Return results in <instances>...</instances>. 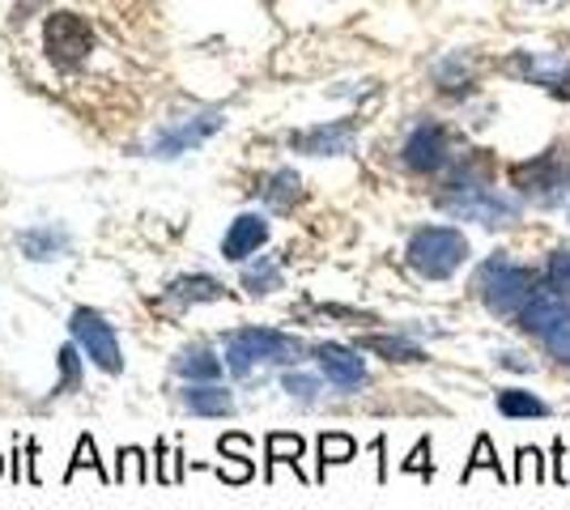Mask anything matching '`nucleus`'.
Returning <instances> with one entry per match:
<instances>
[{
	"label": "nucleus",
	"mask_w": 570,
	"mask_h": 510,
	"mask_svg": "<svg viewBox=\"0 0 570 510\" xmlns=\"http://www.w3.org/2000/svg\"><path fill=\"white\" fill-rule=\"evenodd\" d=\"M302 196V184L294 170H277L269 179V188H265V200H269L277 214H286V209H294Z\"/></svg>",
	"instance_id": "19"
},
{
	"label": "nucleus",
	"mask_w": 570,
	"mask_h": 510,
	"mask_svg": "<svg viewBox=\"0 0 570 510\" xmlns=\"http://www.w3.org/2000/svg\"><path fill=\"white\" fill-rule=\"evenodd\" d=\"M82 468H90V472H99V481L111 485L115 481V472H107L103 468V459H99V451H94V438L90 434H82V443H77V451H73V464H69V472H64V481H73Z\"/></svg>",
	"instance_id": "20"
},
{
	"label": "nucleus",
	"mask_w": 570,
	"mask_h": 510,
	"mask_svg": "<svg viewBox=\"0 0 570 510\" xmlns=\"http://www.w3.org/2000/svg\"><path fill=\"white\" fill-rule=\"evenodd\" d=\"M447 133L438 128V124H417L413 133H408V140H405V149H401V158H405V166L408 170H438L443 162H447Z\"/></svg>",
	"instance_id": "8"
},
{
	"label": "nucleus",
	"mask_w": 570,
	"mask_h": 510,
	"mask_svg": "<svg viewBox=\"0 0 570 510\" xmlns=\"http://www.w3.org/2000/svg\"><path fill=\"white\" fill-rule=\"evenodd\" d=\"M277 285H281V260L277 256H260L251 269H243L247 294H272Z\"/></svg>",
	"instance_id": "18"
},
{
	"label": "nucleus",
	"mask_w": 570,
	"mask_h": 510,
	"mask_svg": "<svg viewBox=\"0 0 570 510\" xmlns=\"http://www.w3.org/2000/svg\"><path fill=\"white\" fill-rule=\"evenodd\" d=\"M443 205L456 217H473V221H486V226H507L519 217V205L494 196L489 188H460V196H443Z\"/></svg>",
	"instance_id": "6"
},
{
	"label": "nucleus",
	"mask_w": 570,
	"mask_h": 510,
	"mask_svg": "<svg viewBox=\"0 0 570 510\" xmlns=\"http://www.w3.org/2000/svg\"><path fill=\"white\" fill-rule=\"evenodd\" d=\"M269 242V221L260 214H243L235 217V226L226 230V239H221V256L230 260V264H243L251 251H260Z\"/></svg>",
	"instance_id": "10"
},
{
	"label": "nucleus",
	"mask_w": 570,
	"mask_h": 510,
	"mask_svg": "<svg viewBox=\"0 0 570 510\" xmlns=\"http://www.w3.org/2000/svg\"><path fill=\"white\" fill-rule=\"evenodd\" d=\"M549 277L570 290V251H553V260H549Z\"/></svg>",
	"instance_id": "32"
},
{
	"label": "nucleus",
	"mask_w": 570,
	"mask_h": 510,
	"mask_svg": "<svg viewBox=\"0 0 570 510\" xmlns=\"http://www.w3.org/2000/svg\"><path fill=\"white\" fill-rule=\"evenodd\" d=\"M60 371H64L60 396H64V392H73V387H82V371H77V350H73V345H64V350H60Z\"/></svg>",
	"instance_id": "27"
},
{
	"label": "nucleus",
	"mask_w": 570,
	"mask_h": 510,
	"mask_svg": "<svg viewBox=\"0 0 570 510\" xmlns=\"http://www.w3.org/2000/svg\"><path fill=\"white\" fill-rule=\"evenodd\" d=\"M158 481L163 485L184 481V451H170L166 443H158Z\"/></svg>",
	"instance_id": "26"
},
{
	"label": "nucleus",
	"mask_w": 570,
	"mask_h": 510,
	"mask_svg": "<svg viewBox=\"0 0 570 510\" xmlns=\"http://www.w3.org/2000/svg\"><path fill=\"white\" fill-rule=\"evenodd\" d=\"M477 468H494L498 472V459H494V447H489V438H477V451H473V464L464 468V481L477 472Z\"/></svg>",
	"instance_id": "28"
},
{
	"label": "nucleus",
	"mask_w": 570,
	"mask_h": 510,
	"mask_svg": "<svg viewBox=\"0 0 570 510\" xmlns=\"http://www.w3.org/2000/svg\"><path fill=\"white\" fill-rule=\"evenodd\" d=\"M362 350L383 353V357H392V362H422V350H413L408 341H396V336H366Z\"/></svg>",
	"instance_id": "22"
},
{
	"label": "nucleus",
	"mask_w": 570,
	"mask_h": 510,
	"mask_svg": "<svg viewBox=\"0 0 570 510\" xmlns=\"http://www.w3.org/2000/svg\"><path fill=\"white\" fill-rule=\"evenodd\" d=\"M221 128V115H196V119H184V124H170V128H163L158 133V140H154V154L158 158H179V154H188V149H196L200 140H209V136Z\"/></svg>",
	"instance_id": "7"
},
{
	"label": "nucleus",
	"mask_w": 570,
	"mask_h": 510,
	"mask_svg": "<svg viewBox=\"0 0 570 510\" xmlns=\"http://www.w3.org/2000/svg\"><path fill=\"white\" fill-rule=\"evenodd\" d=\"M286 392H294V396H302V400H311V396L320 392V378H311V375H286Z\"/></svg>",
	"instance_id": "31"
},
{
	"label": "nucleus",
	"mask_w": 570,
	"mask_h": 510,
	"mask_svg": "<svg viewBox=\"0 0 570 510\" xmlns=\"http://www.w3.org/2000/svg\"><path fill=\"white\" fill-rule=\"evenodd\" d=\"M115 481H128V485H145V481H149V459H145V451H141V447H124V451H120Z\"/></svg>",
	"instance_id": "21"
},
{
	"label": "nucleus",
	"mask_w": 570,
	"mask_h": 510,
	"mask_svg": "<svg viewBox=\"0 0 570 510\" xmlns=\"http://www.w3.org/2000/svg\"><path fill=\"white\" fill-rule=\"evenodd\" d=\"M184 404L196 417H230L235 413V396L221 383H191L184 392Z\"/></svg>",
	"instance_id": "15"
},
{
	"label": "nucleus",
	"mask_w": 570,
	"mask_h": 510,
	"mask_svg": "<svg viewBox=\"0 0 570 510\" xmlns=\"http://www.w3.org/2000/svg\"><path fill=\"white\" fill-rule=\"evenodd\" d=\"M498 408L507 417H545V404L532 396V392H502L498 396Z\"/></svg>",
	"instance_id": "23"
},
{
	"label": "nucleus",
	"mask_w": 570,
	"mask_h": 510,
	"mask_svg": "<svg viewBox=\"0 0 570 510\" xmlns=\"http://www.w3.org/2000/svg\"><path fill=\"white\" fill-rule=\"evenodd\" d=\"M519 73L537 85H549L553 94H570V60L567 55H532L519 64Z\"/></svg>",
	"instance_id": "13"
},
{
	"label": "nucleus",
	"mask_w": 570,
	"mask_h": 510,
	"mask_svg": "<svg viewBox=\"0 0 570 510\" xmlns=\"http://www.w3.org/2000/svg\"><path fill=\"white\" fill-rule=\"evenodd\" d=\"M562 323H570V302L567 294H558V290H541V294L519 311V327H524V332H537V336H549V332L562 327Z\"/></svg>",
	"instance_id": "9"
},
{
	"label": "nucleus",
	"mask_w": 570,
	"mask_h": 510,
	"mask_svg": "<svg viewBox=\"0 0 570 510\" xmlns=\"http://www.w3.org/2000/svg\"><path fill=\"white\" fill-rule=\"evenodd\" d=\"M426 451H431V443H417V447H413V456L405 459V472H431V464H426Z\"/></svg>",
	"instance_id": "33"
},
{
	"label": "nucleus",
	"mask_w": 570,
	"mask_h": 510,
	"mask_svg": "<svg viewBox=\"0 0 570 510\" xmlns=\"http://www.w3.org/2000/svg\"><path fill=\"white\" fill-rule=\"evenodd\" d=\"M302 345L286 332H272V327H239L226 336V362L235 375H247L251 366L272 362V366H286V362H299Z\"/></svg>",
	"instance_id": "1"
},
{
	"label": "nucleus",
	"mask_w": 570,
	"mask_h": 510,
	"mask_svg": "<svg viewBox=\"0 0 570 510\" xmlns=\"http://www.w3.org/2000/svg\"><path fill=\"white\" fill-rule=\"evenodd\" d=\"M315 357H320V371H324L341 392H353V387H362V383H366V366H362V357H357L353 350H345V345H320Z\"/></svg>",
	"instance_id": "12"
},
{
	"label": "nucleus",
	"mask_w": 570,
	"mask_h": 510,
	"mask_svg": "<svg viewBox=\"0 0 570 510\" xmlns=\"http://www.w3.org/2000/svg\"><path fill=\"white\" fill-rule=\"evenodd\" d=\"M299 459H302L299 434H269V464H290V468H299Z\"/></svg>",
	"instance_id": "24"
},
{
	"label": "nucleus",
	"mask_w": 570,
	"mask_h": 510,
	"mask_svg": "<svg viewBox=\"0 0 570 510\" xmlns=\"http://www.w3.org/2000/svg\"><path fill=\"white\" fill-rule=\"evenodd\" d=\"M405 256L408 264H413V272H422L431 281H443V277H452L464 264L468 239H464L460 230H452V226H426V230H417L408 239Z\"/></svg>",
	"instance_id": "2"
},
{
	"label": "nucleus",
	"mask_w": 570,
	"mask_h": 510,
	"mask_svg": "<svg viewBox=\"0 0 570 510\" xmlns=\"http://www.w3.org/2000/svg\"><path fill=\"white\" fill-rule=\"evenodd\" d=\"M545 345L553 350V357H562V362H570V323H562V327H553V332L545 336Z\"/></svg>",
	"instance_id": "30"
},
{
	"label": "nucleus",
	"mask_w": 570,
	"mask_h": 510,
	"mask_svg": "<svg viewBox=\"0 0 570 510\" xmlns=\"http://www.w3.org/2000/svg\"><path fill=\"white\" fill-rule=\"evenodd\" d=\"M477 290L486 298V306L494 315H519L532 298H537V281L532 272L511 264V260H489L486 269L477 272Z\"/></svg>",
	"instance_id": "3"
},
{
	"label": "nucleus",
	"mask_w": 570,
	"mask_h": 510,
	"mask_svg": "<svg viewBox=\"0 0 570 510\" xmlns=\"http://www.w3.org/2000/svg\"><path fill=\"white\" fill-rule=\"evenodd\" d=\"M537 451H519V477H524V481H528V477H532V481H537V477H541V464H537Z\"/></svg>",
	"instance_id": "34"
},
{
	"label": "nucleus",
	"mask_w": 570,
	"mask_h": 510,
	"mask_svg": "<svg viewBox=\"0 0 570 510\" xmlns=\"http://www.w3.org/2000/svg\"><path fill=\"white\" fill-rule=\"evenodd\" d=\"M353 456H357V443H353L350 434H324L320 438V459L324 464H345Z\"/></svg>",
	"instance_id": "25"
},
{
	"label": "nucleus",
	"mask_w": 570,
	"mask_h": 510,
	"mask_svg": "<svg viewBox=\"0 0 570 510\" xmlns=\"http://www.w3.org/2000/svg\"><path fill=\"white\" fill-rule=\"evenodd\" d=\"M0 477H4V456H0Z\"/></svg>",
	"instance_id": "35"
},
{
	"label": "nucleus",
	"mask_w": 570,
	"mask_h": 510,
	"mask_svg": "<svg viewBox=\"0 0 570 510\" xmlns=\"http://www.w3.org/2000/svg\"><path fill=\"white\" fill-rule=\"evenodd\" d=\"M22 251H27V260H60L64 251H69V235L64 230H48V226H39V230H27L22 235Z\"/></svg>",
	"instance_id": "17"
},
{
	"label": "nucleus",
	"mask_w": 570,
	"mask_h": 510,
	"mask_svg": "<svg viewBox=\"0 0 570 510\" xmlns=\"http://www.w3.org/2000/svg\"><path fill=\"white\" fill-rule=\"evenodd\" d=\"M218 451L230 459H251V438H243V434H226L218 443Z\"/></svg>",
	"instance_id": "29"
},
{
	"label": "nucleus",
	"mask_w": 570,
	"mask_h": 510,
	"mask_svg": "<svg viewBox=\"0 0 570 510\" xmlns=\"http://www.w3.org/2000/svg\"><path fill=\"white\" fill-rule=\"evenodd\" d=\"M353 128L350 119H341V124H324V128H311V133H299L294 136V149L299 154H311V158H336V154H350Z\"/></svg>",
	"instance_id": "11"
},
{
	"label": "nucleus",
	"mask_w": 570,
	"mask_h": 510,
	"mask_svg": "<svg viewBox=\"0 0 570 510\" xmlns=\"http://www.w3.org/2000/svg\"><path fill=\"white\" fill-rule=\"evenodd\" d=\"M69 332H73V341L85 350V357H94L99 371H107V375H120V371H124V353H120V341H115V327H111L99 311L77 306V311L69 315Z\"/></svg>",
	"instance_id": "4"
},
{
	"label": "nucleus",
	"mask_w": 570,
	"mask_h": 510,
	"mask_svg": "<svg viewBox=\"0 0 570 510\" xmlns=\"http://www.w3.org/2000/svg\"><path fill=\"white\" fill-rule=\"evenodd\" d=\"M221 357L209 345H191L175 357V375H184L188 383H221Z\"/></svg>",
	"instance_id": "14"
},
{
	"label": "nucleus",
	"mask_w": 570,
	"mask_h": 510,
	"mask_svg": "<svg viewBox=\"0 0 570 510\" xmlns=\"http://www.w3.org/2000/svg\"><path fill=\"white\" fill-rule=\"evenodd\" d=\"M43 43H48V55L60 69H77L94 48V34L77 13H52L48 30H43Z\"/></svg>",
	"instance_id": "5"
},
{
	"label": "nucleus",
	"mask_w": 570,
	"mask_h": 510,
	"mask_svg": "<svg viewBox=\"0 0 570 510\" xmlns=\"http://www.w3.org/2000/svg\"><path fill=\"white\" fill-rule=\"evenodd\" d=\"M230 290L221 281H214V277H205V272H188V277H175L170 281V298L184 302V306H191V302H218Z\"/></svg>",
	"instance_id": "16"
}]
</instances>
